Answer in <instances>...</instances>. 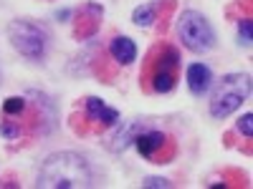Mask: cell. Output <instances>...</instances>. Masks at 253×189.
<instances>
[{
    "mask_svg": "<svg viewBox=\"0 0 253 189\" xmlns=\"http://www.w3.org/2000/svg\"><path fill=\"white\" fill-rule=\"evenodd\" d=\"M96 172L91 161L79 152H53L38 166L36 187L38 189H81L94 187Z\"/></svg>",
    "mask_w": 253,
    "mask_h": 189,
    "instance_id": "cell-1",
    "label": "cell"
},
{
    "mask_svg": "<svg viewBox=\"0 0 253 189\" xmlns=\"http://www.w3.org/2000/svg\"><path fill=\"white\" fill-rule=\"evenodd\" d=\"M251 96V76L248 73H225L218 83L208 101V111L213 119H228L236 114L243 101Z\"/></svg>",
    "mask_w": 253,
    "mask_h": 189,
    "instance_id": "cell-2",
    "label": "cell"
},
{
    "mask_svg": "<svg viewBox=\"0 0 253 189\" xmlns=\"http://www.w3.org/2000/svg\"><path fill=\"white\" fill-rule=\"evenodd\" d=\"M8 40H10V46L23 58H28L31 63H43V58L48 53L51 35L41 23H36V20L15 18L8 23Z\"/></svg>",
    "mask_w": 253,
    "mask_h": 189,
    "instance_id": "cell-3",
    "label": "cell"
},
{
    "mask_svg": "<svg viewBox=\"0 0 253 189\" xmlns=\"http://www.w3.org/2000/svg\"><path fill=\"white\" fill-rule=\"evenodd\" d=\"M177 38L193 53H208L215 48V31L200 10H182L177 15Z\"/></svg>",
    "mask_w": 253,
    "mask_h": 189,
    "instance_id": "cell-4",
    "label": "cell"
},
{
    "mask_svg": "<svg viewBox=\"0 0 253 189\" xmlns=\"http://www.w3.org/2000/svg\"><path fill=\"white\" fill-rule=\"evenodd\" d=\"M150 58L155 61L147 66L144 83H150V91L155 94H170L177 83V68H180V51L175 46H157Z\"/></svg>",
    "mask_w": 253,
    "mask_h": 189,
    "instance_id": "cell-5",
    "label": "cell"
},
{
    "mask_svg": "<svg viewBox=\"0 0 253 189\" xmlns=\"http://www.w3.org/2000/svg\"><path fill=\"white\" fill-rule=\"evenodd\" d=\"M144 129H150V124H147L144 119H126V121H117L112 124V131L104 136V146L112 152V154H124L129 146L134 144L137 134L144 131Z\"/></svg>",
    "mask_w": 253,
    "mask_h": 189,
    "instance_id": "cell-6",
    "label": "cell"
},
{
    "mask_svg": "<svg viewBox=\"0 0 253 189\" xmlns=\"http://www.w3.org/2000/svg\"><path fill=\"white\" fill-rule=\"evenodd\" d=\"M74 13H76V31H74V38H76V40H91V38L99 33L101 18H104V5H99V3H84V5H79Z\"/></svg>",
    "mask_w": 253,
    "mask_h": 189,
    "instance_id": "cell-7",
    "label": "cell"
},
{
    "mask_svg": "<svg viewBox=\"0 0 253 189\" xmlns=\"http://www.w3.org/2000/svg\"><path fill=\"white\" fill-rule=\"evenodd\" d=\"M185 81H187V91L200 98L213 86V71H210L208 63H190L185 71Z\"/></svg>",
    "mask_w": 253,
    "mask_h": 189,
    "instance_id": "cell-8",
    "label": "cell"
},
{
    "mask_svg": "<svg viewBox=\"0 0 253 189\" xmlns=\"http://www.w3.org/2000/svg\"><path fill=\"white\" fill-rule=\"evenodd\" d=\"M167 141H170V139H167L165 131H160V129H144V131L137 134V139H134L132 146H137V152H139L142 159L152 161V159L157 157V152L162 149Z\"/></svg>",
    "mask_w": 253,
    "mask_h": 189,
    "instance_id": "cell-9",
    "label": "cell"
},
{
    "mask_svg": "<svg viewBox=\"0 0 253 189\" xmlns=\"http://www.w3.org/2000/svg\"><path fill=\"white\" fill-rule=\"evenodd\" d=\"M109 56L119 63V66H132L137 61V46L129 35H114L109 43Z\"/></svg>",
    "mask_w": 253,
    "mask_h": 189,
    "instance_id": "cell-10",
    "label": "cell"
},
{
    "mask_svg": "<svg viewBox=\"0 0 253 189\" xmlns=\"http://www.w3.org/2000/svg\"><path fill=\"white\" fill-rule=\"evenodd\" d=\"M160 3L162 0H155V3H144V5H137L134 13H132V23L137 28H150L155 20H157V10H160Z\"/></svg>",
    "mask_w": 253,
    "mask_h": 189,
    "instance_id": "cell-11",
    "label": "cell"
},
{
    "mask_svg": "<svg viewBox=\"0 0 253 189\" xmlns=\"http://www.w3.org/2000/svg\"><path fill=\"white\" fill-rule=\"evenodd\" d=\"M23 134H26L23 124H20V121H15L13 116H5L3 121H0V136H3V139H8V141H15V139H20Z\"/></svg>",
    "mask_w": 253,
    "mask_h": 189,
    "instance_id": "cell-12",
    "label": "cell"
},
{
    "mask_svg": "<svg viewBox=\"0 0 253 189\" xmlns=\"http://www.w3.org/2000/svg\"><path fill=\"white\" fill-rule=\"evenodd\" d=\"M28 109V96H8L3 101V116H20Z\"/></svg>",
    "mask_w": 253,
    "mask_h": 189,
    "instance_id": "cell-13",
    "label": "cell"
},
{
    "mask_svg": "<svg viewBox=\"0 0 253 189\" xmlns=\"http://www.w3.org/2000/svg\"><path fill=\"white\" fill-rule=\"evenodd\" d=\"M251 40H253V20L248 15L238 18V46L241 48H251Z\"/></svg>",
    "mask_w": 253,
    "mask_h": 189,
    "instance_id": "cell-14",
    "label": "cell"
},
{
    "mask_svg": "<svg viewBox=\"0 0 253 189\" xmlns=\"http://www.w3.org/2000/svg\"><path fill=\"white\" fill-rule=\"evenodd\" d=\"M107 106L99 96H86L84 98V114H86V119L91 121V124H96V116H99V111Z\"/></svg>",
    "mask_w": 253,
    "mask_h": 189,
    "instance_id": "cell-15",
    "label": "cell"
},
{
    "mask_svg": "<svg viewBox=\"0 0 253 189\" xmlns=\"http://www.w3.org/2000/svg\"><path fill=\"white\" fill-rule=\"evenodd\" d=\"M236 131H238V134H243L246 139H251V136H253V114H251V111H246V114L236 121Z\"/></svg>",
    "mask_w": 253,
    "mask_h": 189,
    "instance_id": "cell-16",
    "label": "cell"
},
{
    "mask_svg": "<svg viewBox=\"0 0 253 189\" xmlns=\"http://www.w3.org/2000/svg\"><path fill=\"white\" fill-rule=\"evenodd\" d=\"M117 121H119V111L112 109V106H104V109L99 111V116H96V124H104V126H112V124H117Z\"/></svg>",
    "mask_w": 253,
    "mask_h": 189,
    "instance_id": "cell-17",
    "label": "cell"
},
{
    "mask_svg": "<svg viewBox=\"0 0 253 189\" xmlns=\"http://www.w3.org/2000/svg\"><path fill=\"white\" fill-rule=\"evenodd\" d=\"M142 187H144V189H170L172 182L165 179V177H144V179H142Z\"/></svg>",
    "mask_w": 253,
    "mask_h": 189,
    "instance_id": "cell-18",
    "label": "cell"
},
{
    "mask_svg": "<svg viewBox=\"0 0 253 189\" xmlns=\"http://www.w3.org/2000/svg\"><path fill=\"white\" fill-rule=\"evenodd\" d=\"M74 15V10L71 8H63V10H56V20L58 23H69V18Z\"/></svg>",
    "mask_w": 253,
    "mask_h": 189,
    "instance_id": "cell-19",
    "label": "cell"
},
{
    "mask_svg": "<svg viewBox=\"0 0 253 189\" xmlns=\"http://www.w3.org/2000/svg\"><path fill=\"white\" fill-rule=\"evenodd\" d=\"M0 187H3V182H0Z\"/></svg>",
    "mask_w": 253,
    "mask_h": 189,
    "instance_id": "cell-20",
    "label": "cell"
}]
</instances>
